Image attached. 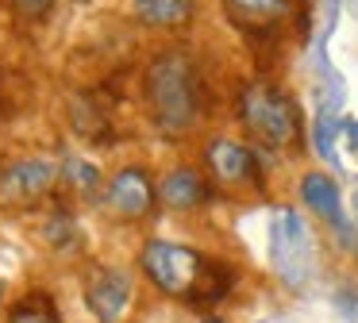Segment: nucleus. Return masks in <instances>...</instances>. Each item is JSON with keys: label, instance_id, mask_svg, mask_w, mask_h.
Wrapping results in <instances>:
<instances>
[{"label": "nucleus", "instance_id": "f257e3e1", "mask_svg": "<svg viewBox=\"0 0 358 323\" xmlns=\"http://www.w3.org/2000/svg\"><path fill=\"white\" fill-rule=\"evenodd\" d=\"M143 273L150 277L158 292L173 300H193V304H216L231 289V269L224 261H212L204 254L178 243H147L139 254Z\"/></svg>", "mask_w": 358, "mask_h": 323}, {"label": "nucleus", "instance_id": "f3484780", "mask_svg": "<svg viewBox=\"0 0 358 323\" xmlns=\"http://www.w3.org/2000/svg\"><path fill=\"white\" fill-rule=\"evenodd\" d=\"M343 131L350 135V146L358 150V120H347V123H343Z\"/></svg>", "mask_w": 358, "mask_h": 323}, {"label": "nucleus", "instance_id": "7ed1b4c3", "mask_svg": "<svg viewBox=\"0 0 358 323\" xmlns=\"http://www.w3.org/2000/svg\"><path fill=\"white\" fill-rule=\"evenodd\" d=\"M239 120L258 143L266 146H289L301 135V112H296L293 96H285L273 85H247L239 96Z\"/></svg>", "mask_w": 358, "mask_h": 323}, {"label": "nucleus", "instance_id": "20e7f679", "mask_svg": "<svg viewBox=\"0 0 358 323\" xmlns=\"http://www.w3.org/2000/svg\"><path fill=\"white\" fill-rule=\"evenodd\" d=\"M58 169L50 166L47 158H24V162H12L4 173H0V200L4 204H31L39 200L43 192L55 185Z\"/></svg>", "mask_w": 358, "mask_h": 323}, {"label": "nucleus", "instance_id": "1a4fd4ad", "mask_svg": "<svg viewBox=\"0 0 358 323\" xmlns=\"http://www.w3.org/2000/svg\"><path fill=\"white\" fill-rule=\"evenodd\" d=\"M227 15L243 31H273L289 15V0H227Z\"/></svg>", "mask_w": 358, "mask_h": 323}, {"label": "nucleus", "instance_id": "39448f33", "mask_svg": "<svg viewBox=\"0 0 358 323\" xmlns=\"http://www.w3.org/2000/svg\"><path fill=\"white\" fill-rule=\"evenodd\" d=\"M104 204H108V212L120 215V220H139V215H147L150 204H155V185H150V177L135 166L120 169V173H112V181L104 185Z\"/></svg>", "mask_w": 358, "mask_h": 323}, {"label": "nucleus", "instance_id": "9d476101", "mask_svg": "<svg viewBox=\"0 0 358 323\" xmlns=\"http://www.w3.org/2000/svg\"><path fill=\"white\" fill-rule=\"evenodd\" d=\"M301 200L320 215V220H327L331 227H343L339 185H335L327 173H308V177H304V181H301Z\"/></svg>", "mask_w": 358, "mask_h": 323}, {"label": "nucleus", "instance_id": "f03ea898", "mask_svg": "<svg viewBox=\"0 0 358 323\" xmlns=\"http://www.w3.org/2000/svg\"><path fill=\"white\" fill-rule=\"evenodd\" d=\"M147 100L158 131L166 135H185L201 115V89H196V69L189 54L166 50L147 69Z\"/></svg>", "mask_w": 358, "mask_h": 323}, {"label": "nucleus", "instance_id": "dca6fc26", "mask_svg": "<svg viewBox=\"0 0 358 323\" xmlns=\"http://www.w3.org/2000/svg\"><path fill=\"white\" fill-rule=\"evenodd\" d=\"M316 146L324 158H331V120L327 115H320V123H316Z\"/></svg>", "mask_w": 358, "mask_h": 323}, {"label": "nucleus", "instance_id": "f8f14e48", "mask_svg": "<svg viewBox=\"0 0 358 323\" xmlns=\"http://www.w3.org/2000/svg\"><path fill=\"white\" fill-rule=\"evenodd\" d=\"M62 177H66V181H73L78 189H85V192H93L96 185H101L96 166H89V162H81V158H62Z\"/></svg>", "mask_w": 358, "mask_h": 323}, {"label": "nucleus", "instance_id": "423d86ee", "mask_svg": "<svg viewBox=\"0 0 358 323\" xmlns=\"http://www.w3.org/2000/svg\"><path fill=\"white\" fill-rule=\"evenodd\" d=\"M85 304L101 323H120V315L131 304V281L120 269H96L85 285Z\"/></svg>", "mask_w": 358, "mask_h": 323}, {"label": "nucleus", "instance_id": "9b49d317", "mask_svg": "<svg viewBox=\"0 0 358 323\" xmlns=\"http://www.w3.org/2000/svg\"><path fill=\"white\" fill-rule=\"evenodd\" d=\"M135 15L147 27H181L193 15V0H135Z\"/></svg>", "mask_w": 358, "mask_h": 323}, {"label": "nucleus", "instance_id": "6e6552de", "mask_svg": "<svg viewBox=\"0 0 358 323\" xmlns=\"http://www.w3.org/2000/svg\"><path fill=\"white\" fill-rule=\"evenodd\" d=\"M158 196H162L166 208L173 212H189V208H201L208 200V185L201 181V173L189 166H178L166 173V181L158 185Z\"/></svg>", "mask_w": 358, "mask_h": 323}, {"label": "nucleus", "instance_id": "4468645a", "mask_svg": "<svg viewBox=\"0 0 358 323\" xmlns=\"http://www.w3.org/2000/svg\"><path fill=\"white\" fill-rule=\"evenodd\" d=\"M8 323H58V315L47 300H27V304H20L16 312H12Z\"/></svg>", "mask_w": 358, "mask_h": 323}, {"label": "nucleus", "instance_id": "0eeeda50", "mask_svg": "<svg viewBox=\"0 0 358 323\" xmlns=\"http://www.w3.org/2000/svg\"><path fill=\"white\" fill-rule=\"evenodd\" d=\"M204 162H208L212 177H216L220 185H243V181H250L255 169H258L255 154L243 143H235V138H212L208 150H204Z\"/></svg>", "mask_w": 358, "mask_h": 323}, {"label": "nucleus", "instance_id": "ddd939ff", "mask_svg": "<svg viewBox=\"0 0 358 323\" xmlns=\"http://www.w3.org/2000/svg\"><path fill=\"white\" fill-rule=\"evenodd\" d=\"M43 235H47L50 243L58 246V250H70V246L78 243V235H73V220H70V215H50V220L43 223Z\"/></svg>", "mask_w": 358, "mask_h": 323}, {"label": "nucleus", "instance_id": "2eb2a0df", "mask_svg": "<svg viewBox=\"0 0 358 323\" xmlns=\"http://www.w3.org/2000/svg\"><path fill=\"white\" fill-rule=\"evenodd\" d=\"M50 4H55V0H12V8H16L24 20H39V15H47Z\"/></svg>", "mask_w": 358, "mask_h": 323}]
</instances>
